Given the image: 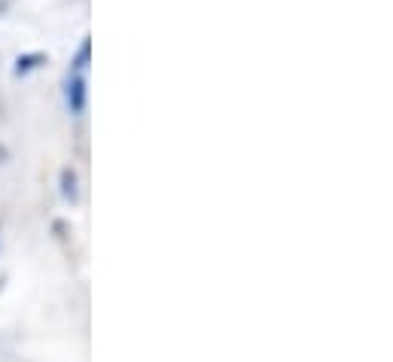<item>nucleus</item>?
<instances>
[{
	"mask_svg": "<svg viewBox=\"0 0 393 362\" xmlns=\"http://www.w3.org/2000/svg\"><path fill=\"white\" fill-rule=\"evenodd\" d=\"M67 107L70 113H82L86 107V73H73L67 77Z\"/></svg>",
	"mask_w": 393,
	"mask_h": 362,
	"instance_id": "nucleus-1",
	"label": "nucleus"
},
{
	"mask_svg": "<svg viewBox=\"0 0 393 362\" xmlns=\"http://www.w3.org/2000/svg\"><path fill=\"white\" fill-rule=\"evenodd\" d=\"M43 61H46V55H40V52H34V55H25V58H18V61H15V73H18V77H22V73L34 70V67H40Z\"/></svg>",
	"mask_w": 393,
	"mask_h": 362,
	"instance_id": "nucleus-2",
	"label": "nucleus"
},
{
	"mask_svg": "<svg viewBox=\"0 0 393 362\" xmlns=\"http://www.w3.org/2000/svg\"><path fill=\"white\" fill-rule=\"evenodd\" d=\"M89 40H82V46H79V52H77V61H73V73H86V67H89Z\"/></svg>",
	"mask_w": 393,
	"mask_h": 362,
	"instance_id": "nucleus-3",
	"label": "nucleus"
}]
</instances>
